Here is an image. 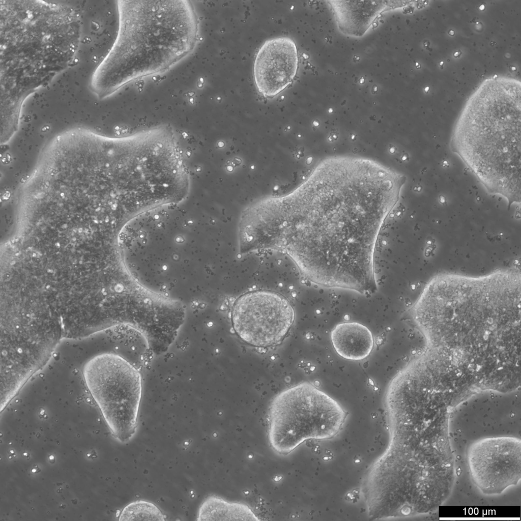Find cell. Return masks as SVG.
I'll use <instances>...</instances> for the list:
<instances>
[{
	"label": "cell",
	"instance_id": "15",
	"mask_svg": "<svg viewBox=\"0 0 521 521\" xmlns=\"http://www.w3.org/2000/svg\"><path fill=\"white\" fill-rule=\"evenodd\" d=\"M163 126H164V127H166V128H167V129H169V130L170 131V132H171L172 133V134H173V136H174V137H175V135H174V133H173V131H172V129H171V128H170V127H169L168 126H165V125H163ZM175 139H176V138H175ZM186 171H187V170H186ZM187 177H188V184H187V189L186 193V195H185V196L184 198H185V197H186V195H187L188 194V191H189V176H188V173H187Z\"/></svg>",
	"mask_w": 521,
	"mask_h": 521
},
{
	"label": "cell",
	"instance_id": "9",
	"mask_svg": "<svg viewBox=\"0 0 521 521\" xmlns=\"http://www.w3.org/2000/svg\"><path fill=\"white\" fill-rule=\"evenodd\" d=\"M295 319L294 309L282 295L257 290L241 296L231 310V322L237 335L247 343L266 347L282 341Z\"/></svg>",
	"mask_w": 521,
	"mask_h": 521
},
{
	"label": "cell",
	"instance_id": "11",
	"mask_svg": "<svg viewBox=\"0 0 521 521\" xmlns=\"http://www.w3.org/2000/svg\"><path fill=\"white\" fill-rule=\"evenodd\" d=\"M298 67V51L292 39L281 37L266 41L259 49L253 65L258 91L265 97L278 95L292 83Z\"/></svg>",
	"mask_w": 521,
	"mask_h": 521
},
{
	"label": "cell",
	"instance_id": "3",
	"mask_svg": "<svg viewBox=\"0 0 521 521\" xmlns=\"http://www.w3.org/2000/svg\"><path fill=\"white\" fill-rule=\"evenodd\" d=\"M521 88L519 82L485 81L467 103L450 147L489 193L520 202Z\"/></svg>",
	"mask_w": 521,
	"mask_h": 521
},
{
	"label": "cell",
	"instance_id": "6",
	"mask_svg": "<svg viewBox=\"0 0 521 521\" xmlns=\"http://www.w3.org/2000/svg\"><path fill=\"white\" fill-rule=\"evenodd\" d=\"M348 413L329 395L304 382L283 390L272 401L268 439L272 448L287 454L307 440H327L339 431Z\"/></svg>",
	"mask_w": 521,
	"mask_h": 521
},
{
	"label": "cell",
	"instance_id": "2",
	"mask_svg": "<svg viewBox=\"0 0 521 521\" xmlns=\"http://www.w3.org/2000/svg\"><path fill=\"white\" fill-rule=\"evenodd\" d=\"M144 155L129 136L110 137L75 129L55 137L17 193L19 209L88 206L137 210L151 186Z\"/></svg>",
	"mask_w": 521,
	"mask_h": 521
},
{
	"label": "cell",
	"instance_id": "1",
	"mask_svg": "<svg viewBox=\"0 0 521 521\" xmlns=\"http://www.w3.org/2000/svg\"><path fill=\"white\" fill-rule=\"evenodd\" d=\"M405 180L368 159H327L293 195L276 199L261 215L257 246L284 252L313 283L373 293L377 238Z\"/></svg>",
	"mask_w": 521,
	"mask_h": 521
},
{
	"label": "cell",
	"instance_id": "5",
	"mask_svg": "<svg viewBox=\"0 0 521 521\" xmlns=\"http://www.w3.org/2000/svg\"><path fill=\"white\" fill-rule=\"evenodd\" d=\"M1 7V92L25 100L65 68L79 38L78 18L43 1H7Z\"/></svg>",
	"mask_w": 521,
	"mask_h": 521
},
{
	"label": "cell",
	"instance_id": "10",
	"mask_svg": "<svg viewBox=\"0 0 521 521\" xmlns=\"http://www.w3.org/2000/svg\"><path fill=\"white\" fill-rule=\"evenodd\" d=\"M468 464L473 481L484 494H500L520 479V440L512 437L481 440L470 448Z\"/></svg>",
	"mask_w": 521,
	"mask_h": 521
},
{
	"label": "cell",
	"instance_id": "7",
	"mask_svg": "<svg viewBox=\"0 0 521 521\" xmlns=\"http://www.w3.org/2000/svg\"><path fill=\"white\" fill-rule=\"evenodd\" d=\"M390 440L387 449L375 461L390 474L419 476L435 471L453 459L448 422L427 419L422 415L387 418Z\"/></svg>",
	"mask_w": 521,
	"mask_h": 521
},
{
	"label": "cell",
	"instance_id": "12",
	"mask_svg": "<svg viewBox=\"0 0 521 521\" xmlns=\"http://www.w3.org/2000/svg\"><path fill=\"white\" fill-rule=\"evenodd\" d=\"M331 339L336 353L350 360H361L370 354L374 345L371 332L357 322L337 324L332 330Z\"/></svg>",
	"mask_w": 521,
	"mask_h": 521
},
{
	"label": "cell",
	"instance_id": "4",
	"mask_svg": "<svg viewBox=\"0 0 521 521\" xmlns=\"http://www.w3.org/2000/svg\"><path fill=\"white\" fill-rule=\"evenodd\" d=\"M113 46L93 74L104 98L130 81L167 70L193 48L197 21L189 2L120 1Z\"/></svg>",
	"mask_w": 521,
	"mask_h": 521
},
{
	"label": "cell",
	"instance_id": "14",
	"mask_svg": "<svg viewBox=\"0 0 521 521\" xmlns=\"http://www.w3.org/2000/svg\"><path fill=\"white\" fill-rule=\"evenodd\" d=\"M165 516L154 503L144 500L132 502L122 510L119 520H165Z\"/></svg>",
	"mask_w": 521,
	"mask_h": 521
},
{
	"label": "cell",
	"instance_id": "13",
	"mask_svg": "<svg viewBox=\"0 0 521 521\" xmlns=\"http://www.w3.org/2000/svg\"><path fill=\"white\" fill-rule=\"evenodd\" d=\"M198 521L259 520L249 507L240 503H230L211 496L200 505L197 515Z\"/></svg>",
	"mask_w": 521,
	"mask_h": 521
},
{
	"label": "cell",
	"instance_id": "8",
	"mask_svg": "<svg viewBox=\"0 0 521 521\" xmlns=\"http://www.w3.org/2000/svg\"><path fill=\"white\" fill-rule=\"evenodd\" d=\"M83 375L113 435L122 443L130 440L141 396L140 370L118 355L103 353L86 362Z\"/></svg>",
	"mask_w": 521,
	"mask_h": 521
}]
</instances>
